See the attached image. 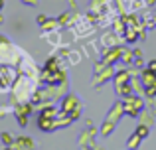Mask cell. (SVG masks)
<instances>
[{"instance_id": "1", "label": "cell", "mask_w": 156, "mask_h": 150, "mask_svg": "<svg viewBox=\"0 0 156 150\" xmlns=\"http://www.w3.org/2000/svg\"><path fill=\"white\" fill-rule=\"evenodd\" d=\"M16 146L18 148H34V140L32 138H26V136H20V138H16Z\"/></svg>"}, {"instance_id": "2", "label": "cell", "mask_w": 156, "mask_h": 150, "mask_svg": "<svg viewBox=\"0 0 156 150\" xmlns=\"http://www.w3.org/2000/svg\"><path fill=\"white\" fill-rule=\"evenodd\" d=\"M2 140L6 142V146H12V138H10L8 134H2Z\"/></svg>"}, {"instance_id": "3", "label": "cell", "mask_w": 156, "mask_h": 150, "mask_svg": "<svg viewBox=\"0 0 156 150\" xmlns=\"http://www.w3.org/2000/svg\"><path fill=\"white\" fill-rule=\"evenodd\" d=\"M148 69L152 71V73H156V61H150L148 63Z\"/></svg>"}, {"instance_id": "4", "label": "cell", "mask_w": 156, "mask_h": 150, "mask_svg": "<svg viewBox=\"0 0 156 150\" xmlns=\"http://www.w3.org/2000/svg\"><path fill=\"white\" fill-rule=\"evenodd\" d=\"M26 4H32V6H34V4H36V0H28Z\"/></svg>"}, {"instance_id": "5", "label": "cell", "mask_w": 156, "mask_h": 150, "mask_svg": "<svg viewBox=\"0 0 156 150\" xmlns=\"http://www.w3.org/2000/svg\"><path fill=\"white\" fill-rule=\"evenodd\" d=\"M2 6H4V0H0V10H2Z\"/></svg>"}]
</instances>
